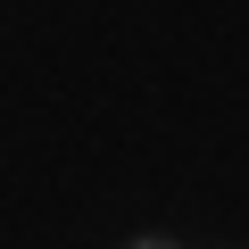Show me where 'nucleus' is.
<instances>
[{
  "label": "nucleus",
  "instance_id": "nucleus-1",
  "mask_svg": "<svg viewBox=\"0 0 249 249\" xmlns=\"http://www.w3.org/2000/svg\"><path fill=\"white\" fill-rule=\"evenodd\" d=\"M133 249H175V241H133Z\"/></svg>",
  "mask_w": 249,
  "mask_h": 249
}]
</instances>
